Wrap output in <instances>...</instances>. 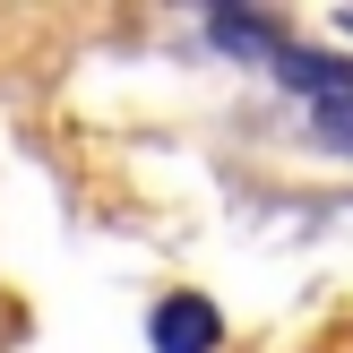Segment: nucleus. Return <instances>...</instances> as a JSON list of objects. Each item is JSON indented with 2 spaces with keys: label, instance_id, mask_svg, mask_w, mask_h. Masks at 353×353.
<instances>
[{
  "label": "nucleus",
  "instance_id": "nucleus-1",
  "mask_svg": "<svg viewBox=\"0 0 353 353\" xmlns=\"http://www.w3.org/2000/svg\"><path fill=\"white\" fill-rule=\"evenodd\" d=\"M216 345H224L216 302H199V293H172V302H155V353H216Z\"/></svg>",
  "mask_w": 353,
  "mask_h": 353
},
{
  "label": "nucleus",
  "instance_id": "nucleus-2",
  "mask_svg": "<svg viewBox=\"0 0 353 353\" xmlns=\"http://www.w3.org/2000/svg\"><path fill=\"white\" fill-rule=\"evenodd\" d=\"M207 34H216L224 52H241V61H276V52H285V34H276L268 17H233V9H216V26H207Z\"/></svg>",
  "mask_w": 353,
  "mask_h": 353
},
{
  "label": "nucleus",
  "instance_id": "nucleus-3",
  "mask_svg": "<svg viewBox=\"0 0 353 353\" xmlns=\"http://www.w3.org/2000/svg\"><path fill=\"white\" fill-rule=\"evenodd\" d=\"M345 34H353V17H345Z\"/></svg>",
  "mask_w": 353,
  "mask_h": 353
}]
</instances>
